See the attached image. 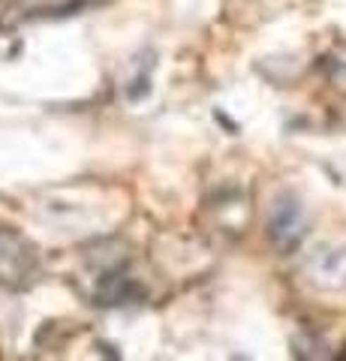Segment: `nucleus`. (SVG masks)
<instances>
[{
    "label": "nucleus",
    "instance_id": "nucleus-1",
    "mask_svg": "<svg viewBox=\"0 0 346 361\" xmlns=\"http://www.w3.org/2000/svg\"><path fill=\"white\" fill-rule=\"evenodd\" d=\"M307 274L322 289H343L346 286V250L340 247H322L310 256Z\"/></svg>",
    "mask_w": 346,
    "mask_h": 361
},
{
    "label": "nucleus",
    "instance_id": "nucleus-2",
    "mask_svg": "<svg viewBox=\"0 0 346 361\" xmlns=\"http://www.w3.org/2000/svg\"><path fill=\"white\" fill-rule=\"evenodd\" d=\"M301 226H304V220H301L298 205H292V202H283V205L274 211L271 226H268V235L274 238L277 247H295L298 238H301V232H304Z\"/></svg>",
    "mask_w": 346,
    "mask_h": 361
}]
</instances>
